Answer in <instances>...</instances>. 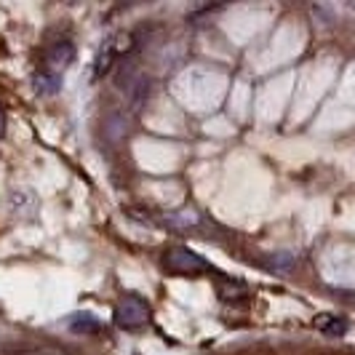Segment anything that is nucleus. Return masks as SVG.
I'll return each instance as SVG.
<instances>
[{"instance_id":"nucleus-1","label":"nucleus","mask_w":355,"mask_h":355,"mask_svg":"<svg viewBox=\"0 0 355 355\" xmlns=\"http://www.w3.org/2000/svg\"><path fill=\"white\" fill-rule=\"evenodd\" d=\"M163 265H166L168 272H177V275H198V272H209V270H211L203 257H198L196 251L184 249V246H177V249L166 251Z\"/></svg>"},{"instance_id":"nucleus-2","label":"nucleus","mask_w":355,"mask_h":355,"mask_svg":"<svg viewBox=\"0 0 355 355\" xmlns=\"http://www.w3.org/2000/svg\"><path fill=\"white\" fill-rule=\"evenodd\" d=\"M115 320L123 329H139L150 320V307L139 297H123L121 304L115 307Z\"/></svg>"},{"instance_id":"nucleus-3","label":"nucleus","mask_w":355,"mask_h":355,"mask_svg":"<svg viewBox=\"0 0 355 355\" xmlns=\"http://www.w3.org/2000/svg\"><path fill=\"white\" fill-rule=\"evenodd\" d=\"M72 59H75V49H72V43L59 40V43H53L51 49L46 51V70L59 72V75H62V70L70 64Z\"/></svg>"},{"instance_id":"nucleus-4","label":"nucleus","mask_w":355,"mask_h":355,"mask_svg":"<svg viewBox=\"0 0 355 355\" xmlns=\"http://www.w3.org/2000/svg\"><path fill=\"white\" fill-rule=\"evenodd\" d=\"M123 91H125V96H128V102L134 105V110H139V107L147 102V96H150V80H147L144 75H134L131 83H128Z\"/></svg>"},{"instance_id":"nucleus-5","label":"nucleus","mask_w":355,"mask_h":355,"mask_svg":"<svg viewBox=\"0 0 355 355\" xmlns=\"http://www.w3.org/2000/svg\"><path fill=\"white\" fill-rule=\"evenodd\" d=\"M70 331L83 334V337H91V334H99V331H102V323L94 318L91 313H78V315L70 318Z\"/></svg>"},{"instance_id":"nucleus-6","label":"nucleus","mask_w":355,"mask_h":355,"mask_svg":"<svg viewBox=\"0 0 355 355\" xmlns=\"http://www.w3.org/2000/svg\"><path fill=\"white\" fill-rule=\"evenodd\" d=\"M315 326H318L323 334H329V337H342L345 331H347V320L342 318V315H331V313H323L315 318Z\"/></svg>"},{"instance_id":"nucleus-7","label":"nucleus","mask_w":355,"mask_h":355,"mask_svg":"<svg viewBox=\"0 0 355 355\" xmlns=\"http://www.w3.org/2000/svg\"><path fill=\"white\" fill-rule=\"evenodd\" d=\"M59 86H62V75L59 72H51V70H43L35 75V89L37 94H46V96H51V94H56L59 91Z\"/></svg>"},{"instance_id":"nucleus-8","label":"nucleus","mask_w":355,"mask_h":355,"mask_svg":"<svg viewBox=\"0 0 355 355\" xmlns=\"http://www.w3.org/2000/svg\"><path fill=\"white\" fill-rule=\"evenodd\" d=\"M291 265H294V257L291 254H275L272 257V267L275 270H288Z\"/></svg>"},{"instance_id":"nucleus-9","label":"nucleus","mask_w":355,"mask_h":355,"mask_svg":"<svg viewBox=\"0 0 355 355\" xmlns=\"http://www.w3.org/2000/svg\"><path fill=\"white\" fill-rule=\"evenodd\" d=\"M0 134H3V118H0Z\"/></svg>"}]
</instances>
